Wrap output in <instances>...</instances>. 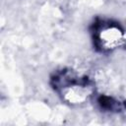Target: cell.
I'll use <instances>...</instances> for the list:
<instances>
[{"label": "cell", "instance_id": "6da1fadb", "mask_svg": "<svg viewBox=\"0 0 126 126\" xmlns=\"http://www.w3.org/2000/svg\"><path fill=\"white\" fill-rule=\"evenodd\" d=\"M99 38L105 48L111 49L120 43V41L122 40V33L117 28L109 27L101 31Z\"/></svg>", "mask_w": 126, "mask_h": 126}]
</instances>
